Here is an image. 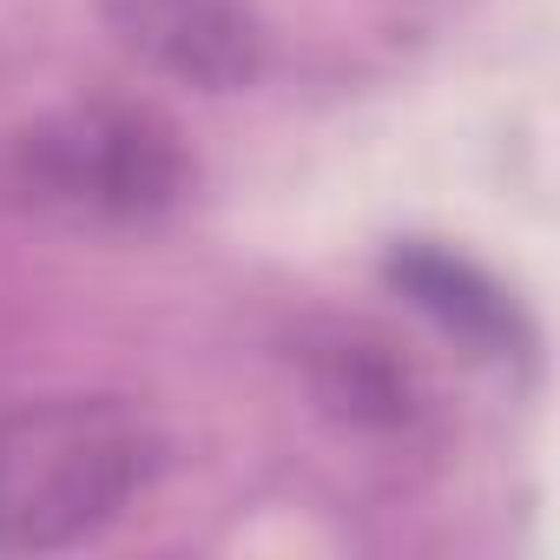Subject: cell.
<instances>
[{"mask_svg": "<svg viewBox=\"0 0 560 560\" xmlns=\"http://www.w3.org/2000/svg\"><path fill=\"white\" fill-rule=\"evenodd\" d=\"M159 429L119 396H47L0 416V553L100 540L159 475Z\"/></svg>", "mask_w": 560, "mask_h": 560, "instance_id": "1", "label": "cell"}, {"mask_svg": "<svg viewBox=\"0 0 560 560\" xmlns=\"http://www.w3.org/2000/svg\"><path fill=\"white\" fill-rule=\"evenodd\" d=\"M0 185L21 211L67 231H139L185 198L191 159L165 119L93 100L14 132Z\"/></svg>", "mask_w": 560, "mask_h": 560, "instance_id": "2", "label": "cell"}, {"mask_svg": "<svg viewBox=\"0 0 560 560\" xmlns=\"http://www.w3.org/2000/svg\"><path fill=\"white\" fill-rule=\"evenodd\" d=\"M100 21L139 67L191 93H237L270 54L257 0H100Z\"/></svg>", "mask_w": 560, "mask_h": 560, "instance_id": "3", "label": "cell"}, {"mask_svg": "<svg viewBox=\"0 0 560 560\" xmlns=\"http://www.w3.org/2000/svg\"><path fill=\"white\" fill-rule=\"evenodd\" d=\"M304 370H311V389L317 402L350 422V429H409L422 416V376L416 363L376 337V330H324L317 343H304Z\"/></svg>", "mask_w": 560, "mask_h": 560, "instance_id": "4", "label": "cell"}, {"mask_svg": "<svg viewBox=\"0 0 560 560\" xmlns=\"http://www.w3.org/2000/svg\"><path fill=\"white\" fill-rule=\"evenodd\" d=\"M389 277L409 291V304H422L442 330L468 337V343H501L514 337V304L488 284L468 257H448L435 244H409L389 257Z\"/></svg>", "mask_w": 560, "mask_h": 560, "instance_id": "5", "label": "cell"}]
</instances>
